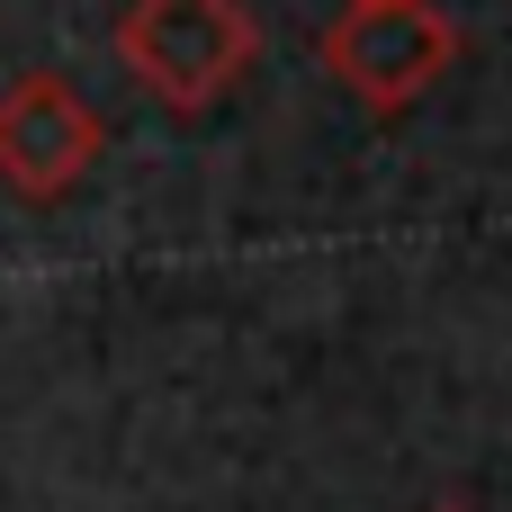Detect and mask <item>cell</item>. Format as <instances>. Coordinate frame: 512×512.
<instances>
[{
  "instance_id": "7a4b0ae2",
  "label": "cell",
  "mask_w": 512,
  "mask_h": 512,
  "mask_svg": "<svg viewBox=\"0 0 512 512\" xmlns=\"http://www.w3.org/2000/svg\"><path fill=\"white\" fill-rule=\"evenodd\" d=\"M450 54H459V27H450V9H432V0H351V9L324 27V72H333L360 108H378V117L414 108V99L450 72Z\"/></svg>"
},
{
  "instance_id": "277c9868",
  "label": "cell",
  "mask_w": 512,
  "mask_h": 512,
  "mask_svg": "<svg viewBox=\"0 0 512 512\" xmlns=\"http://www.w3.org/2000/svg\"><path fill=\"white\" fill-rule=\"evenodd\" d=\"M432 512H459V504H432Z\"/></svg>"
},
{
  "instance_id": "3957f363",
  "label": "cell",
  "mask_w": 512,
  "mask_h": 512,
  "mask_svg": "<svg viewBox=\"0 0 512 512\" xmlns=\"http://www.w3.org/2000/svg\"><path fill=\"white\" fill-rule=\"evenodd\" d=\"M99 108L72 90V81H54V72H27V81H9L0 90V180L18 189V198H63V189H81L90 180V162H99Z\"/></svg>"
},
{
  "instance_id": "6da1fadb",
  "label": "cell",
  "mask_w": 512,
  "mask_h": 512,
  "mask_svg": "<svg viewBox=\"0 0 512 512\" xmlns=\"http://www.w3.org/2000/svg\"><path fill=\"white\" fill-rule=\"evenodd\" d=\"M117 63L162 108L198 117L261 63V27H252L243 0H135L117 18Z\"/></svg>"
}]
</instances>
